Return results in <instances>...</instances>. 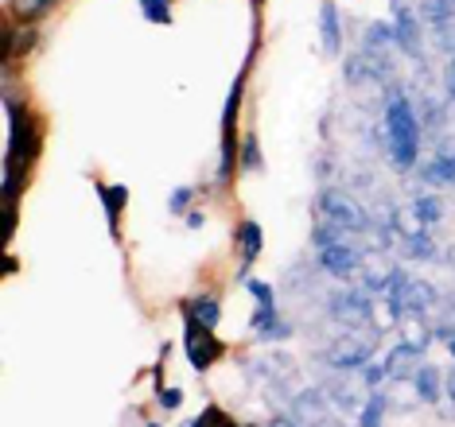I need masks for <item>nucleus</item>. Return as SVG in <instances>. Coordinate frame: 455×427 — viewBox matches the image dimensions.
<instances>
[{"instance_id": "f257e3e1", "label": "nucleus", "mask_w": 455, "mask_h": 427, "mask_svg": "<svg viewBox=\"0 0 455 427\" xmlns=\"http://www.w3.org/2000/svg\"><path fill=\"white\" fill-rule=\"evenodd\" d=\"M420 113L412 98L401 86H389L386 93V121H381V140H386L389 163L397 171H412L420 160Z\"/></svg>"}, {"instance_id": "f03ea898", "label": "nucleus", "mask_w": 455, "mask_h": 427, "mask_svg": "<svg viewBox=\"0 0 455 427\" xmlns=\"http://www.w3.org/2000/svg\"><path fill=\"white\" fill-rule=\"evenodd\" d=\"M4 109H8V144H4V168H20L24 171L28 163L36 160L39 152V129H36V117L24 113L12 98H4Z\"/></svg>"}, {"instance_id": "7ed1b4c3", "label": "nucleus", "mask_w": 455, "mask_h": 427, "mask_svg": "<svg viewBox=\"0 0 455 427\" xmlns=\"http://www.w3.org/2000/svg\"><path fill=\"white\" fill-rule=\"evenodd\" d=\"M315 210H319V222H331L335 229H343V233H366V229H370L366 210H362V206L350 199L347 191H339V186L319 191Z\"/></svg>"}, {"instance_id": "20e7f679", "label": "nucleus", "mask_w": 455, "mask_h": 427, "mask_svg": "<svg viewBox=\"0 0 455 427\" xmlns=\"http://www.w3.org/2000/svg\"><path fill=\"white\" fill-rule=\"evenodd\" d=\"M183 319H188V327H183V353H188L191 369L206 373V366H214V361L222 358V342L211 338L214 330L203 327L199 319H191V315H183Z\"/></svg>"}, {"instance_id": "39448f33", "label": "nucleus", "mask_w": 455, "mask_h": 427, "mask_svg": "<svg viewBox=\"0 0 455 427\" xmlns=\"http://www.w3.org/2000/svg\"><path fill=\"white\" fill-rule=\"evenodd\" d=\"M331 315H335L339 322H347V327H366L370 315H374V299H370L366 288L358 291H339V296L327 299Z\"/></svg>"}, {"instance_id": "423d86ee", "label": "nucleus", "mask_w": 455, "mask_h": 427, "mask_svg": "<svg viewBox=\"0 0 455 427\" xmlns=\"http://www.w3.org/2000/svg\"><path fill=\"white\" fill-rule=\"evenodd\" d=\"M393 36L409 59H420V20L405 0H393Z\"/></svg>"}, {"instance_id": "0eeeda50", "label": "nucleus", "mask_w": 455, "mask_h": 427, "mask_svg": "<svg viewBox=\"0 0 455 427\" xmlns=\"http://www.w3.org/2000/svg\"><path fill=\"white\" fill-rule=\"evenodd\" d=\"M370 353H374V338L370 342H350V338H335V346H331L323 358L331 369L347 373V369H362L370 361Z\"/></svg>"}, {"instance_id": "6e6552de", "label": "nucleus", "mask_w": 455, "mask_h": 427, "mask_svg": "<svg viewBox=\"0 0 455 427\" xmlns=\"http://www.w3.org/2000/svg\"><path fill=\"white\" fill-rule=\"evenodd\" d=\"M358 265H362V253L355 245H331V249H319V268H323L327 276H335V280H350L358 273Z\"/></svg>"}, {"instance_id": "1a4fd4ad", "label": "nucleus", "mask_w": 455, "mask_h": 427, "mask_svg": "<svg viewBox=\"0 0 455 427\" xmlns=\"http://www.w3.org/2000/svg\"><path fill=\"white\" fill-rule=\"evenodd\" d=\"M319 39H323V55L339 59V51H343V20H339L335 0L319 4Z\"/></svg>"}, {"instance_id": "9d476101", "label": "nucleus", "mask_w": 455, "mask_h": 427, "mask_svg": "<svg viewBox=\"0 0 455 427\" xmlns=\"http://www.w3.org/2000/svg\"><path fill=\"white\" fill-rule=\"evenodd\" d=\"M261 249H265V233H261V225H257L253 217H245V222L237 225V257H242V273H237V276L250 273L253 260L261 257Z\"/></svg>"}, {"instance_id": "9b49d317", "label": "nucleus", "mask_w": 455, "mask_h": 427, "mask_svg": "<svg viewBox=\"0 0 455 427\" xmlns=\"http://www.w3.org/2000/svg\"><path fill=\"white\" fill-rule=\"evenodd\" d=\"M420 183L428 186H455V152H436L420 168Z\"/></svg>"}, {"instance_id": "f8f14e48", "label": "nucleus", "mask_w": 455, "mask_h": 427, "mask_svg": "<svg viewBox=\"0 0 455 427\" xmlns=\"http://www.w3.org/2000/svg\"><path fill=\"white\" fill-rule=\"evenodd\" d=\"M412 384H417V397L424 404H440L443 397V373L436 366H428V361H420L417 373H412Z\"/></svg>"}, {"instance_id": "ddd939ff", "label": "nucleus", "mask_w": 455, "mask_h": 427, "mask_svg": "<svg viewBox=\"0 0 455 427\" xmlns=\"http://www.w3.org/2000/svg\"><path fill=\"white\" fill-rule=\"evenodd\" d=\"M292 412H296L292 420L304 423V427L327 420V404H323V397H319V389H304V392H299V397L292 400Z\"/></svg>"}, {"instance_id": "4468645a", "label": "nucleus", "mask_w": 455, "mask_h": 427, "mask_svg": "<svg viewBox=\"0 0 455 427\" xmlns=\"http://www.w3.org/2000/svg\"><path fill=\"white\" fill-rule=\"evenodd\" d=\"M401 253L412 260H440V249L432 241L428 229H412V233L405 229V233H401Z\"/></svg>"}, {"instance_id": "2eb2a0df", "label": "nucleus", "mask_w": 455, "mask_h": 427, "mask_svg": "<svg viewBox=\"0 0 455 427\" xmlns=\"http://www.w3.org/2000/svg\"><path fill=\"white\" fill-rule=\"evenodd\" d=\"M183 315H191V319H199L203 327H219L222 322V307H219V299L214 296H195V299H188V304H183Z\"/></svg>"}, {"instance_id": "dca6fc26", "label": "nucleus", "mask_w": 455, "mask_h": 427, "mask_svg": "<svg viewBox=\"0 0 455 427\" xmlns=\"http://www.w3.org/2000/svg\"><path fill=\"white\" fill-rule=\"evenodd\" d=\"M98 199H101V206H106L109 233H117V214H121V206L129 202V186H125V183H121V186H106V183H98Z\"/></svg>"}, {"instance_id": "f3484780", "label": "nucleus", "mask_w": 455, "mask_h": 427, "mask_svg": "<svg viewBox=\"0 0 455 427\" xmlns=\"http://www.w3.org/2000/svg\"><path fill=\"white\" fill-rule=\"evenodd\" d=\"M412 214H417V222L428 229V225H440L443 222V202L436 194H417V202H412Z\"/></svg>"}, {"instance_id": "a211bd4d", "label": "nucleus", "mask_w": 455, "mask_h": 427, "mask_svg": "<svg viewBox=\"0 0 455 427\" xmlns=\"http://www.w3.org/2000/svg\"><path fill=\"white\" fill-rule=\"evenodd\" d=\"M420 16H424V24H428V28L448 24V20H455V0H424Z\"/></svg>"}, {"instance_id": "6ab92c4d", "label": "nucleus", "mask_w": 455, "mask_h": 427, "mask_svg": "<svg viewBox=\"0 0 455 427\" xmlns=\"http://www.w3.org/2000/svg\"><path fill=\"white\" fill-rule=\"evenodd\" d=\"M362 43H366V51H386V47H397V36H393V24H386V20H378V24L366 28V36H362Z\"/></svg>"}, {"instance_id": "aec40b11", "label": "nucleus", "mask_w": 455, "mask_h": 427, "mask_svg": "<svg viewBox=\"0 0 455 427\" xmlns=\"http://www.w3.org/2000/svg\"><path fill=\"white\" fill-rule=\"evenodd\" d=\"M237 168H242V171H261V168H265V160H261V144H257V132H245L242 152H237Z\"/></svg>"}, {"instance_id": "412c9836", "label": "nucleus", "mask_w": 455, "mask_h": 427, "mask_svg": "<svg viewBox=\"0 0 455 427\" xmlns=\"http://www.w3.org/2000/svg\"><path fill=\"white\" fill-rule=\"evenodd\" d=\"M59 0H12V16L24 20V24H32V20H39L44 12H51Z\"/></svg>"}, {"instance_id": "4be33fe9", "label": "nucleus", "mask_w": 455, "mask_h": 427, "mask_svg": "<svg viewBox=\"0 0 455 427\" xmlns=\"http://www.w3.org/2000/svg\"><path fill=\"white\" fill-rule=\"evenodd\" d=\"M386 397L381 392H370V400L362 404V412H358V427H381V415H386Z\"/></svg>"}, {"instance_id": "5701e85b", "label": "nucleus", "mask_w": 455, "mask_h": 427, "mask_svg": "<svg viewBox=\"0 0 455 427\" xmlns=\"http://www.w3.org/2000/svg\"><path fill=\"white\" fill-rule=\"evenodd\" d=\"M245 284V291L257 299V307H276V291L273 284H265V280H253V276H237Z\"/></svg>"}, {"instance_id": "b1692460", "label": "nucleus", "mask_w": 455, "mask_h": 427, "mask_svg": "<svg viewBox=\"0 0 455 427\" xmlns=\"http://www.w3.org/2000/svg\"><path fill=\"white\" fill-rule=\"evenodd\" d=\"M140 12L152 24H172V0H140Z\"/></svg>"}, {"instance_id": "393cba45", "label": "nucleus", "mask_w": 455, "mask_h": 427, "mask_svg": "<svg viewBox=\"0 0 455 427\" xmlns=\"http://www.w3.org/2000/svg\"><path fill=\"white\" fill-rule=\"evenodd\" d=\"M191 199H195V186H175V191L168 194V214L183 217L191 210Z\"/></svg>"}, {"instance_id": "a878e982", "label": "nucleus", "mask_w": 455, "mask_h": 427, "mask_svg": "<svg viewBox=\"0 0 455 427\" xmlns=\"http://www.w3.org/2000/svg\"><path fill=\"white\" fill-rule=\"evenodd\" d=\"M199 427H242V423H234L222 408H206V412L199 415Z\"/></svg>"}, {"instance_id": "bb28decb", "label": "nucleus", "mask_w": 455, "mask_h": 427, "mask_svg": "<svg viewBox=\"0 0 455 427\" xmlns=\"http://www.w3.org/2000/svg\"><path fill=\"white\" fill-rule=\"evenodd\" d=\"M386 377H389L386 366H370V361L362 366V384H366V389H378V384L386 381Z\"/></svg>"}, {"instance_id": "cd10ccee", "label": "nucleus", "mask_w": 455, "mask_h": 427, "mask_svg": "<svg viewBox=\"0 0 455 427\" xmlns=\"http://www.w3.org/2000/svg\"><path fill=\"white\" fill-rule=\"evenodd\" d=\"M160 404H164V408H180V404H183V389H160Z\"/></svg>"}, {"instance_id": "c85d7f7f", "label": "nucleus", "mask_w": 455, "mask_h": 427, "mask_svg": "<svg viewBox=\"0 0 455 427\" xmlns=\"http://www.w3.org/2000/svg\"><path fill=\"white\" fill-rule=\"evenodd\" d=\"M203 222H206L203 210H188V229H203Z\"/></svg>"}, {"instance_id": "c756f323", "label": "nucleus", "mask_w": 455, "mask_h": 427, "mask_svg": "<svg viewBox=\"0 0 455 427\" xmlns=\"http://www.w3.org/2000/svg\"><path fill=\"white\" fill-rule=\"evenodd\" d=\"M448 98L455 101V59H451V67H448Z\"/></svg>"}, {"instance_id": "7c9ffc66", "label": "nucleus", "mask_w": 455, "mask_h": 427, "mask_svg": "<svg viewBox=\"0 0 455 427\" xmlns=\"http://www.w3.org/2000/svg\"><path fill=\"white\" fill-rule=\"evenodd\" d=\"M443 389H448V400H455V369L448 373V381H443Z\"/></svg>"}, {"instance_id": "2f4dec72", "label": "nucleus", "mask_w": 455, "mask_h": 427, "mask_svg": "<svg viewBox=\"0 0 455 427\" xmlns=\"http://www.w3.org/2000/svg\"><path fill=\"white\" fill-rule=\"evenodd\" d=\"M448 350H451V358H455V338H451V342H448Z\"/></svg>"}, {"instance_id": "473e14b6", "label": "nucleus", "mask_w": 455, "mask_h": 427, "mask_svg": "<svg viewBox=\"0 0 455 427\" xmlns=\"http://www.w3.org/2000/svg\"><path fill=\"white\" fill-rule=\"evenodd\" d=\"M144 427H160V423H144Z\"/></svg>"}]
</instances>
